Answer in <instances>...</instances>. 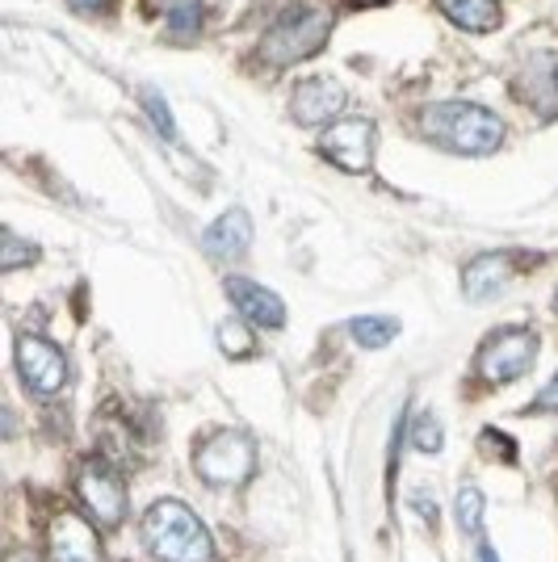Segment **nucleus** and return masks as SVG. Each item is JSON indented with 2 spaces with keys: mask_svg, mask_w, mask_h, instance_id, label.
<instances>
[{
  "mask_svg": "<svg viewBox=\"0 0 558 562\" xmlns=\"http://www.w3.org/2000/svg\"><path fill=\"white\" fill-rule=\"evenodd\" d=\"M420 131L458 156H491L504 147V122L475 101H437L420 114Z\"/></svg>",
  "mask_w": 558,
  "mask_h": 562,
  "instance_id": "nucleus-1",
  "label": "nucleus"
},
{
  "mask_svg": "<svg viewBox=\"0 0 558 562\" xmlns=\"http://www.w3.org/2000/svg\"><path fill=\"white\" fill-rule=\"evenodd\" d=\"M143 541L160 562H214L207 525L181 499H160L143 516Z\"/></svg>",
  "mask_w": 558,
  "mask_h": 562,
  "instance_id": "nucleus-2",
  "label": "nucleus"
},
{
  "mask_svg": "<svg viewBox=\"0 0 558 562\" xmlns=\"http://www.w3.org/2000/svg\"><path fill=\"white\" fill-rule=\"evenodd\" d=\"M327 34H332V13H324V9H294V13H286V18L269 25V34L260 38V59L274 64V68H290V64H299V59L324 47Z\"/></svg>",
  "mask_w": 558,
  "mask_h": 562,
  "instance_id": "nucleus-3",
  "label": "nucleus"
},
{
  "mask_svg": "<svg viewBox=\"0 0 558 562\" xmlns=\"http://www.w3.org/2000/svg\"><path fill=\"white\" fill-rule=\"evenodd\" d=\"M193 470L202 474V483L210 487H239L248 483L256 470V449L244 432L223 428V432H210L207 441L193 453Z\"/></svg>",
  "mask_w": 558,
  "mask_h": 562,
  "instance_id": "nucleus-4",
  "label": "nucleus"
},
{
  "mask_svg": "<svg viewBox=\"0 0 558 562\" xmlns=\"http://www.w3.org/2000/svg\"><path fill=\"white\" fill-rule=\"evenodd\" d=\"M537 357V331L529 328H504L483 340V349L475 357V374L483 382H512L521 378Z\"/></svg>",
  "mask_w": 558,
  "mask_h": 562,
  "instance_id": "nucleus-5",
  "label": "nucleus"
},
{
  "mask_svg": "<svg viewBox=\"0 0 558 562\" xmlns=\"http://www.w3.org/2000/svg\"><path fill=\"white\" fill-rule=\"evenodd\" d=\"M76 495H80V504L89 508L101 529H114L122 525V516H126V487H122V479L114 474L110 462H85L80 474H76Z\"/></svg>",
  "mask_w": 558,
  "mask_h": 562,
  "instance_id": "nucleus-6",
  "label": "nucleus"
},
{
  "mask_svg": "<svg viewBox=\"0 0 558 562\" xmlns=\"http://www.w3.org/2000/svg\"><path fill=\"white\" fill-rule=\"evenodd\" d=\"M18 374L34 395H59L68 386V357L43 336H18Z\"/></svg>",
  "mask_w": 558,
  "mask_h": 562,
  "instance_id": "nucleus-7",
  "label": "nucleus"
},
{
  "mask_svg": "<svg viewBox=\"0 0 558 562\" xmlns=\"http://www.w3.org/2000/svg\"><path fill=\"white\" fill-rule=\"evenodd\" d=\"M373 122L366 117H336L320 139V151L345 172H366L373 165Z\"/></svg>",
  "mask_w": 558,
  "mask_h": 562,
  "instance_id": "nucleus-8",
  "label": "nucleus"
},
{
  "mask_svg": "<svg viewBox=\"0 0 558 562\" xmlns=\"http://www.w3.org/2000/svg\"><path fill=\"white\" fill-rule=\"evenodd\" d=\"M512 93L521 97L537 117H558V50L529 55L512 76Z\"/></svg>",
  "mask_w": 558,
  "mask_h": 562,
  "instance_id": "nucleus-9",
  "label": "nucleus"
},
{
  "mask_svg": "<svg viewBox=\"0 0 558 562\" xmlns=\"http://www.w3.org/2000/svg\"><path fill=\"white\" fill-rule=\"evenodd\" d=\"M51 562H101V538L97 529L76 513H59L47 525Z\"/></svg>",
  "mask_w": 558,
  "mask_h": 562,
  "instance_id": "nucleus-10",
  "label": "nucleus"
},
{
  "mask_svg": "<svg viewBox=\"0 0 558 562\" xmlns=\"http://www.w3.org/2000/svg\"><path fill=\"white\" fill-rule=\"evenodd\" d=\"M345 85L332 80V76H311L294 89V117L303 126H320V122H336V114L345 110Z\"/></svg>",
  "mask_w": 558,
  "mask_h": 562,
  "instance_id": "nucleus-11",
  "label": "nucleus"
},
{
  "mask_svg": "<svg viewBox=\"0 0 558 562\" xmlns=\"http://www.w3.org/2000/svg\"><path fill=\"white\" fill-rule=\"evenodd\" d=\"M227 299L235 303V311L244 319H253L260 328H281L286 324V303H281L274 290L256 285L248 278H227Z\"/></svg>",
  "mask_w": 558,
  "mask_h": 562,
  "instance_id": "nucleus-12",
  "label": "nucleus"
},
{
  "mask_svg": "<svg viewBox=\"0 0 558 562\" xmlns=\"http://www.w3.org/2000/svg\"><path fill=\"white\" fill-rule=\"evenodd\" d=\"M202 248L219 260L244 257V252L253 248V218H248V211L232 206V211L219 214L207 232H202Z\"/></svg>",
  "mask_w": 558,
  "mask_h": 562,
  "instance_id": "nucleus-13",
  "label": "nucleus"
},
{
  "mask_svg": "<svg viewBox=\"0 0 558 562\" xmlns=\"http://www.w3.org/2000/svg\"><path fill=\"white\" fill-rule=\"evenodd\" d=\"M509 278H512L509 257H504V252H483V257H475L466 265L462 294L470 303H488V299H495V294L509 285Z\"/></svg>",
  "mask_w": 558,
  "mask_h": 562,
  "instance_id": "nucleus-14",
  "label": "nucleus"
},
{
  "mask_svg": "<svg viewBox=\"0 0 558 562\" xmlns=\"http://www.w3.org/2000/svg\"><path fill=\"white\" fill-rule=\"evenodd\" d=\"M442 4V13L449 18L454 25H462V30H475V34H488L500 25V4L495 0H437Z\"/></svg>",
  "mask_w": 558,
  "mask_h": 562,
  "instance_id": "nucleus-15",
  "label": "nucleus"
},
{
  "mask_svg": "<svg viewBox=\"0 0 558 562\" xmlns=\"http://www.w3.org/2000/svg\"><path fill=\"white\" fill-rule=\"evenodd\" d=\"M349 331L361 349H387L399 336V319L395 315H357L349 324Z\"/></svg>",
  "mask_w": 558,
  "mask_h": 562,
  "instance_id": "nucleus-16",
  "label": "nucleus"
},
{
  "mask_svg": "<svg viewBox=\"0 0 558 562\" xmlns=\"http://www.w3.org/2000/svg\"><path fill=\"white\" fill-rule=\"evenodd\" d=\"M168 30L177 38L198 34L202 30V0H177V4H168Z\"/></svg>",
  "mask_w": 558,
  "mask_h": 562,
  "instance_id": "nucleus-17",
  "label": "nucleus"
},
{
  "mask_svg": "<svg viewBox=\"0 0 558 562\" xmlns=\"http://www.w3.org/2000/svg\"><path fill=\"white\" fill-rule=\"evenodd\" d=\"M219 349L227 352V357H253L256 340H253V331H248V324H239V319L219 324Z\"/></svg>",
  "mask_w": 558,
  "mask_h": 562,
  "instance_id": "nucleus-18",
  "label": "nucleus"
},
{
  "mask_svg": "<svg viewBox=\"0 0 558 562\" xmlns=\"http://www.w3.org/2000/svg\"><path fill=\"white\" fill-rule=\"evenodd\" d=\"M458 529L462 533H483V492L466 483L458 492Z\"/></svg>",
  "mask_w": 558,
  "mask_h": 562,
  "instance_id": "nucleus-19",
  "label": "nucleus"
},
{
  "mask_svg": "<svg viewBox=\"0 0 558 562\" xmlns=\"http://www.w3.org/2000/svg\"><path fill=\"white\" fill-rule=\"evenodd\" d=\"M412 446H416L420 453H442L445 432H442V424H437V416H433V412H420V416H416V428H412Z\"/></svg>",
  "mask_w": 558,
  "mask_h": 562,
  "instance_id": "nucleus-20",
  "label": "nucleus"
},
{
  "mask_svg": "<svg viewBox=\"0 0 558 562\" xmlns=\"http://www.w3.org/2000/svg\"><path fill=\"white\" fill-rule=\"evenodd\" d=\"M34 260H38V248H34V244H25V239H18L13 232H4V248H0V269H4V273L22 269V265H34Z\"/></svg>",
  "mask_w": 558,
  "mask_h": 562,
  "instance_id": "nucleus-21",
  "label": "nucleus"
},
{
  "mask_svg": "<svg viewBox=\"0 0 558 562\" xmlns=\"http://www.w3.org/2000/svg\"><path fill=\"white\" fill-rule=\"evenodd\" d=\"M143 105H147V114H152V122H156V131H160L164 139H177V122L168 114V101L156 89H143Z\"/></svg>",
  "mask_w": 558,
  "mask_h": 562,
  "instance_id": "nucleus-22",
  "label": "nucleus"
},
{
  "mask_svg": "<svg viewBox=\"0 0 558 562\" xmlns=\"http://www.w3.org/2000/svg\"><path fill=\"white\" fill-rule=\"evenodd\" d=\"M483 446H495L491 449V453H500V458H504V462H516V441H512V437H500V432H483Z\"/></svg>",
  "mask_w": 558,
  "mask_h": 562,
  "instance_id": "nucleus-23",
  "label": "nucleus"
},
{
  "mask_svg": "<svg viewBox=\"0 0 558 562\" xmlns=\"http://www.w3.org/2000/svg\"><path fill=\"white\" fill-rule=\"evenodd\" d=\"M537 412H558V374L537 391V403H534Z\"/></svg>",
  "mask_w": 558,
  "mask_h": 562,
  "instance_id": "nucleus-24",
  "label": "nucleus"
},
{
  "mask_svg": "<svg viewBox=\"0 0 558 562\" xmlns=\"http://www.w3.org/2000/svg\"><path fill=\"white\" fill-rule=\"evenodd\" d=\"M479 562H500L495 559V550H491V541L483 538V533H479Z\"/></svg>",
  "mask_w": 558,
  "mask_h": 562,
  "instance_id": "nucleus-25",
  "label": "nucleus"
},
{
  "mask_svg": "<svg viewBox=\"0 0 558 562\" xmlns=\"http://www.w3.org/2000/svg\"><path fill=\"white\" fill-rule=\"evenodd\" d=\"M9 562H38L34 554H25V550H18V554H9Z\"/></svg>",
  "mask_w": 558,
  "mask_h": 562,
  "instance_id": "nucleus-26",
  "label": "nucleus"
},
{
  "mask_svg": "<svg viewBox=\"0 0 558 562\" xmlns=\"http://www.w3.org/2000/svg\"><path fill=\"white\" fill-rule=\"evenodd\" d=\"M71 4H76V9H80V13H85V9H97V4H101V0H71Z\"/></svg>",
  "mask_w": 558,
  "mask_h": 562,
  "instance_id": "nucleus-27",
  "label": "nucleus"
},
{
  "mask_svg": "<svg viewBox=\"0 0 558 562\" xmlns=\"http://www.w3.org/2000/svg\"><path fill=\"white\" fill-rule=\"evenodd\" d=\"M361 4H378V0H361Z\"/></svg>",
  "mask_w": 558,
  "mask_h": 562,
  "instance_id": "nucleus-28",
  "label": "nucleus"
},
{
  "mask_svg": "<svg viewBox=\"0 0 558 562\" xmlns=\"http://www.w3.org/2000/svg\"><path fill=\"white\" fill-rule=\"evenodd\" d=\"M555 306H558V299H555Z\"/></svg>",
  "mask_w": 558,
  "mask_h": 562,
  "instance_id": "nucleus-29",
  "label": "nucleus"
}]
</instances>
